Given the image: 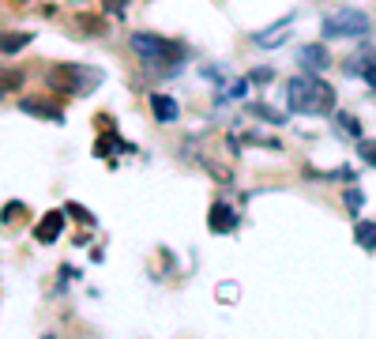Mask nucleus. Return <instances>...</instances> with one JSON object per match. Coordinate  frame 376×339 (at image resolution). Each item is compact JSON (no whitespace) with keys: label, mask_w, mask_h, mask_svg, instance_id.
Listing matches in <instances>:
<instances>
[{"label":"nucleus","mask_w":376,"mask_h":339,"mask_svg":"<svg viewBox=\"0 0 376 339\" xmlns=\"http://www.w3.org/2000/svg\"><path fill=\"white\" fill-rule=\"evenodd\" d=\"M286 106L294 113H331L335 109V91L320 75H294L286 83Z\"/></svg>","instance_id":"obj_1"},{"label":"nucleus","mask_w":376,"mask_h":339,"mask_svg":"<svg viewBox=\"0 0 376 339\" xmlns=\"http://www.w3.org/2000/svg\"><path fill=\"white\" fill-rule=\"evenodd\" d=\"M102 80L98 72L91 68H83V64H53V68L46 72V87L49 91H57V94H87L91 87Z\"/></svg>","instance_id":"obj_2"},{"label":"nucleus","mask_w":376,"mask_h":339,"mask_svg":"<svg viewBox=\"0 0 376 339\" xmlns=\"http://www.w3.org/2000/svg\"><path fill=\"white\" fill-rule=\"evenodd\" d=\"M372 30V19L361 12V8H339V12L324 16V23H320V35L327 42L335 38H365Z\"/></svg>","instance_id":"obj_3"},{"label":"nucleus","mask_w":376,"mask_h":339,"mask_svg":"<svg viewBox=\"0 0 376 339\" xmlns=\"http://www.w3.org/2000/svg\"><path fill=\"white\" fill-rule=\"evenodd\" d=\"M132 49L143 57L147 68H162L165 61H181L184 57V46H177V42H165L162 35H147V30H139V35H132Z\"/></svg>","instance_id":"obj_4"},{"label":"nucleus","mask_w":376,"mask_h":339,"mask_svg":"<svg viewBox=\"0 0 376 339\" xmlns=\"http://www.w3.org/2000/svg\"><path fill=\"white\" fill-rule=\"evenodd\" d=\"M19 109L23 113H30V117H42V121H64V109L53 102V98H42V94H23L19 98Z\"/></svg>","instance_id":"obj_5"},{"label":"nucleus","mask_w":376,"mask_h":339,"mask_svg":"<svg viewBox=\"0 0 376 339\" xmlns=\"http://www.w3.org/2000/svg\"><path fill=\"white\" fill-rule=\"evenodd\" d=\"M342 72L346 75H365L369 83H376V49H361L353 57L342 61Z\"/></svg>","instance_id":"obj_6"},{"label":"nucleus","mask_w":376,"mask_h":339,"mask_svg":"<svg viewBox=\"0 0 376 339\" xmlns=\"http://www.w3.org/2000/svg\"><path fill=\"white\" fill-rule=\"evenodd\" d=\"M297 64H301L305 72H313V75H320V72H327L331 68V53H327V46H301V53H297Z\"/></svg>","instance_id":"obj_7"},{"label":"nucleus","mask_w":376,"mask_h":339,"mask_svg":"<svg viewBox=\"0 0 376 339\" xmlns=\"http://www.w3.org/2000/svg\"><path fill=\"white\" fill-rule=\"evenodd\" d=\"M207 230L211 234H230L237 230V211L230 204H211V215H207Z\"/></svg>","instance_id":"obj_8"},{"label":"nucleus","mask_w":376,"mask_h":339,"mask_svg":"<svg viewBox=\"0 0 376 339\" xmlns=\"http://www.w3.org/2000/svg\"><path fill=\"white\" fill-rule=\"evenodd\" d=\"M61 230H64V211H46V218L35 226V238L42 245H49V242H57V238H61Z\"/></svg>","instance_id":"obj_9"},{"label":"nucleus","mask_w":376,"mask_h":339,"mask_svg":"<svg viewBox=\"0 0 376 339\" xmlns=\"http://www.w3.org/2000/svg\"><path fill=\"white\" fill-rule=\"evenodd\" d=\"M151 109H154V117H158L162 125H170V121L181 117V106H177L170 94H151Z\"/></svg>","instance_id":"obj_10"},{"label":"nucleus","mask_w":376,"mask_h":339,"mask_svg":"<svg viewBox=\"0 0 376 339\" xmlns=\"http://www.w3.org/2000/svg\"><path fill=\"white\" fill-rule=\"evenodd\" d=\"M286 30H290V16L279 19V23L268 27V30H260V35H252V38H256V46H263V49H275V46H279V42L286 38Z\"/></svg>","instance_id":"obj_11"},{"label":"nucleus","mask_w":376,"mask_h":339,"mask_svg":"<svg viewBox=\"0 0 376 339\" xmlns=\"http://www.w3.org/2000/svg\"><path fill=\"white\" fill-rule=\"evenodd\" d=\"M30 42H35L30 30H4V35H0V53H19V49H27Z\"/></svg>","instance_id":"obj_12"},{"label":"nucleus","mask_w":376,"mask_h":339,"mask_svg":"<svg viewBox=\"0 0 376 339\" xmlns=\"http://www.w3.org/2000/svg\"><path fill=\"white\" fill-rule=\"evenodd\" d=\"M75 27H80L87 38H98V35H106V19H98V16H75Z\"/></svg>","instance_id":"obj_13"},{"label":"nucleus","mask_w":376,"mask_h":339,"mask_svg":"<svg viewBox=\"0 0 376 339\" xmlns=\"http://www.w3.org/2000/svg\"><path fill=\"white\" fill-rule=\"evenodd\" d=\"M353 238H358L361 249H376V223H365L361 218V223L353 226Z\"/></svg>","instance_id":"obj_14"},{"label":"nucleus","mask_w":376,"mask_h":339,"mask_svg":"<svg viewBox=\"0 0 376 339\" xmlns=\"http://www.w3.org/2000/svg\"><path fill=\"white\" fill-rule=\"evenodd\" d=\"M335 125H339V132H346V136H353V140L361 136V125H358V117H353V113H339Z\"/></svg>","instance_id":"obj_15"},{"label":"nucleus","mask_w":376,"mask_h":339,"mask_svg":"<svg viewBox=\"0 0 376 339\" xmlns=\"http://www.w3.org/2000/svg\"><path fill=\"white\" fill-rule=\"evenodd\" d=\"M19 83H23V75L15 68H0V91H19Z\"/></svg>","instance_id":"obj_16"},{"label":"nucleus","mask_w":376,"mask_h":339,"mask_svg":"<svg viewBox=\"0 0 376 339\" xmlns=\"http://www.w3.org/2000/svg\"><path fill=\"white\" fill-rule=\"evenodd\" d=\"M252 113L263 117V121H271V125H282V113H279V109H271L268 102H256V106H252Z\"/></svg>","instance_id":"obj_17"},{"label":"nucleus","mask_w":376,"mask_h":339,"mask_svg":"<svg viewBox=\"0 0 376 339\" xmlns=\"http://www.w3.org/2000/svg\"><path fill=\"white\" fill-rule=\"evenodd\" d=\"M64 215L80 218V223H87V226H91V223H94V215H91V211H87V207H83V204H68V207H64Z\"/></svg>","instance_id":"obj_18"},{"label":"nucleus","mask_w":376,"mask_h":339,"mask_svg":"<svg viewBox=\"0 0 376 339\" xmlns=\"http://www.w3.org/2000/svg\"><path fill=\"white\" fill-rule=\"evenodd\" d=\"M358 151H361V159L369 162V166H376V140H361Z\"/></svg>","instance_id":"obj_19"},{"label":"nucleus","mask_w":376,"mask_h":339,"mask_svg":"<svg viewBox=\"0 0 376 339\" xmlns=\"http://www.w3.org/2000/svg\"><path fill=\"white\" fill-rule=\"evenodd\" d=\"M23 211H27L23 204H8V207H4V215H0V218H4V223H12V218H23Z\"/></svg>","instance_id":"obj_20"},{"label":"nucleus","mask_w":376,"mask_h":339,"mask_svg":"<svg viewBox=\"0 0 376 339\" xmlns=\"http://www.w3.org/2000/svg\"><path fill=\"white\" fill-rule=\"evenodd\" d=\"M271 75H275L271 68H256V72L249 75V80H252V83H271Z\"/></svg>","instance_id":"obj_21"},{"label":"nucleus","mask_w":376,"mask_h":339,"mask_svg":"<svg viewBox=\"0 0 376 339\" xmlns=\"http://www.w3.org/2000/svg\"><path fill=\"white\" fill-rule=\"evenodd\" d=\"M346 204L358 211V207H361V189H353V185H350V189H346Z\"/></svg>","instance_id":"obj_22"},{"label":"nucleus","mask_w":376,"mask_h":339,"mask_svg":"<svg viewBox=\"0 0 376 339\" xmlns=\"http://www.w3.org/2000/svg\"><path fill=\"white\" fill-rule=\"evenodd\" d=\"M245 91H249V83H245V80H237L234 87H230V98H245Z\"/></svg>","instance_id":"obj_23"},{"label":"nucleus","mask_w":376,"mask_h":339,"mask_svg":"<svg viewBox=\"0 0 376 339\" xmlns=\"http://www.w3.org/2000/svg\"><path fill=\"white\" fill-rule=\"evenodd\" d=\"M125 4H128V0H106V8H113V12H120Z\"/></svg>","instance_id":"obj_24"},{"label":"nucleus","mask_w":376,"mask_h":339,"mask_svg":"<svg viewBox=\"0 0 376 339\" xmlns=\"http://www.w3.org/2000/svg\"><path fill=\"white\" fill-rule=\"evenodd\" d=\"M0 94H4V91H0Z\"/></svg>","instance_id":"obj_25"}]
</instances>
